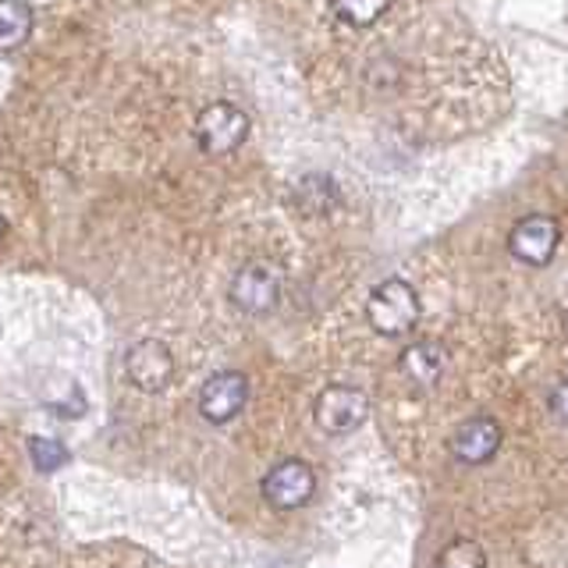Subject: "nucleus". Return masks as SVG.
<instances>
[{
  "mask_svg": "<svg viewBox=\"0 0 568 568\" xmlns=\"http://www.w3.org/2000/svg\"><path fill=\"white\" fill-rule=\"evenodd\" d=\"M419 295L408 281L402 277H387L384 284H377L366 302V320L369 327L384 334V337H402L419 324Z\"/></svg>",
  "mask_w": 568,
  "mask_h": 568,
  "instance_id": "nucleus-1",
  "label": "nucleus"
},
{
  "mask_svg": "<svg viewBox=\"0 0 568 568\" xmlns=\"http://www.w3.org/2000/svg\"><path fill=\"white\" fill-rule=\"evenodd\" d=\"M366 419H369V395L366 390L348 387V384H331V387L320 390V398H316L320 430L342 437V434H355Z\"/></svg>",
  "mask_w": 568,
  "mask_h": 568,
  "instance_id": "nucleus-2",
  "label": "nucleus"
},
{
  "mask_svg": "<svg viewBox=\"0 0 568 568\" xmlns=\"http://www.w3.org/2000/svg\"><path fill=\"white\" fill-rule=\"evenodd\" d=\"M248 135V114L235 103H210L195 118V142L206 153H231L239 150Z\"/></svg>",
  "mask_w": 568,
  "mask_h": 568,
  "instance_id": "nucleus-3",
  "label": "nucleus"
},
{
  "mask_svg": "<svg viewBox=\"0 0 568 568\" xmlns=\"http://www.w3.org/2000/svg\"><path fill=\"white\" fill-rule=\"evenodd\" d=\"M281 271L274 263H245L242 271L231 281V302L242 310V313H271L277 302H281Z\"/></svg>",
  "mask_w": 568,
  "mask_h": 568,
  "instance_id": "nucleus-4",
  "label": "nucleus"
},
{
  "mask_svg": "<svg viewBox=\"0 0 568 568\" xmlns=\"http://www.w3.org/2000/svg\"><path fill=\"white\" fill-rule=\"evenodd\" d=\"M316 490V473L310 462L302 458H284L263 476V497L281 511L302 508Z\"/></svg>",
  "mask_w": 568,
  "mask_h": 568,
  "instance_id": "nucleus-5",
  "label": "nucleus"
},
{
  "mask_svg": "<svg viewBox=\"0 0 568 568\" xmlns=\"http://www.w3.org/2000/svg\"><path fill=\"white\" fill-rule=\"evenodd\" d=\"M124 373H129V381L139 387V390H164L171 381H174V355L164 342H156V337H142L129 348L124 355Z\"/></svg>",
  "mask_w": 568,
  "mask_h": 568,
  "instance_id": "nucleus-6",
  "label": "nucleus"
},
{
  "mask_svg": "<svg viewBox=\"0 0 568 568\" xmlns=\"http://www.w3.org/2000/svg\"><path fill=\"white\" fill-rule=\"evenodd\" d=\"M248 402V381L239 369H221L200 390V416L213 426L235 419Z\"/></svg>",
  "mask_w": 568,
  "mask_h": 568,
  "instance_id": "nucleus-7",
  "label": "nucleus"
},
{
  "mask_svg": "<svg viewBox=\"0 0 568 568\" xmlns=\"http://www.w3.org/2000/svg\"><path fill=\"white\" fill-rule=\"evenodd\" d=\"M561 242V227L555 217H547V213H529L519 224L511 227L508 235V248L515 260H523L529 266H544L555 256V248Z\"/></svg>",
  "mask_w": 568,
  "mask_h": 568,
  "instance_id": "nucleus-8",
  "label": "nucleus"
},
{
  "mask_svg": "<svg viewBox=\"0 0 568 568\" xmlns=\"http://www.w3.org/2000/svg\"><path fill=\"white\" fill-rule=\"evenodd\" d=\"M501 437L505 434H501V426H497V419L473 416L455 430L452 455L462 462V466H484V462H490L497 455V448H501Z\"/></svg>",
  "mask_w": 568,
  "mask_h": 568,
  "instance_id": "nucleus-9",
  "label": "nucleus"
},
{
  "mask_svg": "<svg viewBox=\"0 0 568 568\" xmlns=\"http://www.w3.org/2000/svg\"><path fill=\"white\" fill-rule=\"evenodd\" d=\"M398 366H402L408 384L426 390V387H434L444 377V369H448V352H444L437 342H416V345H408L402 352Z\"/></svg>",
  "mask_w": 568,
  "mask_h": 568,
  "instance_id": "nucleus-10",
  "label": "nucleus"
},
{
  "mask_svg": "<svg viewBox=\"0 0 568 568\" xmlns=\"http://www.w3.org/2000/svg\"><path fill=\"white\" fill-rule=\"evenodd\" d=\"M29 29H32V11L22 0H0V50L26 43Z\"/></svg>",
  "mask_w": 568,
  "mask_h": 568,
  "instance_id": "nucleus-11",
  "label": "nucleus"
},
{
  "mask_svg": "<svg viewBox=\"0 0 568 568\" xmlns=\"http://www.w3.org/2000/svg\"><path fill=\"white\" fill-rule=\"evenodd\" d=\"M295 200L302 203L306 213H327L331 206H337V189L327 174H310L302 178L298 189H295Z\"/></svg>",
  "mask_w": 568,
  "mask_h": 568,
  "instance_id": "nucleus-12",
  "label": "nucleus"
},
{
  "mask_svg": "<svg viewBox=\"0 0 568 568\" xmlns=\"http://www.w3.org/2000/svg\"><path fill=\"white\" fill-rule=\"evenodd\" d=\"M387 8H390V0H334V14L355 29L373 26Z\"/></svg>",
  "mask_w": 568,
  "mask_h": 568,
  "instance_id": "nucleus-13",
  "label": "nucleus"
},
{
  "mask_svg": "<svg viewBox=\"0 0 568 568\" xmlns=\"http://www.w3.org/2000/svg\"><path fill=\"white\" fill-rule=\"evenodd\" d=\"M437 568H487V555L476 540H455L440 550Z\"/></svg>",
  "mask_w": 568,
  "mask_h": 568,
  "instance_id": "nucleus-14",
  "label": "nucleus"
},
{
  "mask_svg": "<svg viewBox=\"0 0 568 568\" xmlns=\"http://www.w3.org/2000/svg\"><path fill=\"white\" fill-rule=\"evenodd\" d=\"M29 452H32V462H36V469H40V473L58 469L61 462H64V452L53 440H47V437H32L29 440Z\"/></svg>",
  "mask_w": 568,
  "mask_h": 568,
  "instance_id": "nucleus-15",
  "label": "nucleus"
},
{
  "mask_svg": "<svg viewBox=\"0 0 568 568\" xmlns=\"http://www.w3.org/2000/svg\"><path fill=\"white\" fill-rule=\"evenodd\" d=\"M550 413H555L561 423H568V377L550 390Z\"/></svg>",
  "mask_w": 568,
  "mask_h": 568,
  "instance_id": "nucleus-16",
  "label": "nucleus"
},
{
  "mask_svg": "<svg viewBox=\"0 0 568 568\" xmlns=\"http://www.w3.org/2000/svg\"><path fill=\"white\" fill-rule=\"evenodd\" d=\"M0 239H4V217H0Z\"/></svg>",
  "mask_w": 568,
  "mask_h": 568,
  "instance_id": "nucleus-17",
  "label": "nucleus"
},
{
  "mask_svg": "<svg viewBox=\"0 0 568 568\" xmlns=\"http://www.w3.org/2000/svg\"><path fill=\"white\" fill-rule=\"evenodd\" d=\"M565 327H568V313H565Z\"/></svg>",
  "mask_w": 568,
  "mask_h": 568,
  "instance_id": "nucleus-18",
  "label": "nucleus"
}]
</instances>
